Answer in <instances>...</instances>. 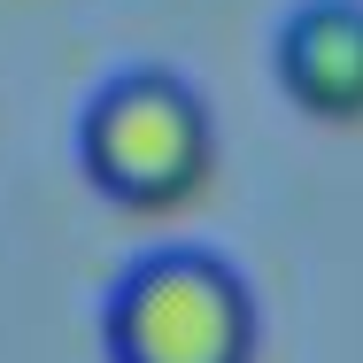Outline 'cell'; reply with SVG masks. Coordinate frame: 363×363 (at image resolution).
<instances>
[{
  "mask_svg": "<svg viewBox=\"0 0 363 363\" xmlns=\"http://www.w3.org/2000/svg\"><path fill=\"white\" fill-rule=\"evenodd\" d=\"M77 162L101 194L132 209H178L217 170V116L178 70H116L77 108Z\"/></svg>",
  "mask_w": 363,
  "mask_h": 363,
  "instance_id": "1",
  "label": "cell"
},
{
  "mask_svg": "<svg viewBox=\"0 0 363 363\" xmlns=\"http://www.w3.org/2000/svg\"><path fill=\"white\" fill-rule=\"evenodd\" d=\"M108 363H247L255 286L209 247H147L101 309Z\"/></svg>",
  "mask_w": 363,
  "mask_h": 363,
  "instance_id": "2",
  "label": "cell"
},
{
  "mask_svg": "<svg viewBox=\"0 0 363 363\" xmlns=\"http://www.w3.org/2000/svg\"><path fill=\"white\" fill-rule=\"evenodd\" d=\"M271 62L286 101H301L309 116H363V0H301L271 39Z\"/></svg>",
  "mask_w": 363,
  "mask_h": 363,
  "instance_id": "3",
  "label": "cell"
}]
</instances>
